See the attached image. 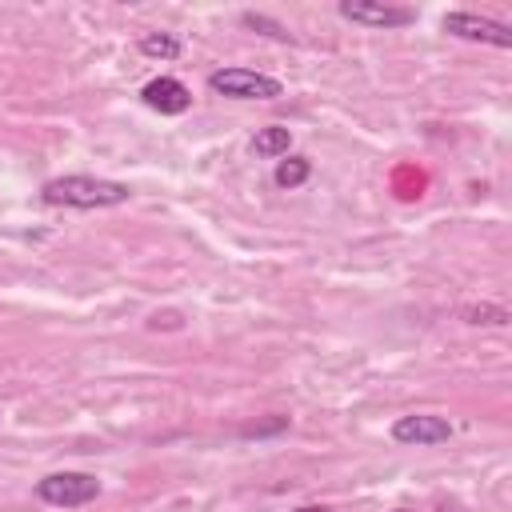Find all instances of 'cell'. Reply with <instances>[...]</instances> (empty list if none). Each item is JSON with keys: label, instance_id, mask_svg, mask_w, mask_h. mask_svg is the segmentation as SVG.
<instances>
[{"label": "cell", "instance_id": "6da1fadb", "mask_svg": "<svg viewBox=\"0 0 512 512\" xmlns=\"http://www.w3.org/2000/svg\"><path fill=\"white\" fill-rule=\"evenodd\" d=\"M132 196L128 184L120 180H104V176H84V172H72V176H56L40 188V200L44 204H64V208H116Z\"/></svg>", "mask_w": 512, "mask_h": 512}, {"label": "cell", "instance_id": "7a4b0ae2", "mask_svg": "<svg viewBox=\"0 0 512 512\" xmlns=\"http://www.w3.org/2000/svg\"><path fill=\"white\" fill-rule=\"evenodd\" d=\"M208 88L216 96H228V100H276L284 92L276 76H264L252 68H216L208 76Z\"/></svg>", "mask_w": 512, "mask_h": 512}, {"label": "cell", "instance_id": "3957f363", "mask_svg": "<svg viewBox=\"0 0 512 512\" xmlns=\"http://www.w3.org/2000/svg\"><path fill=\"white\" fill-rule=\"evenodd\" d=\"M36 496L52 508H80L100 496V480L88 472H52V476L36 480Z\"/></svg>", "mask_w": 512, "mask_h": 512}, {"label": "cell", "instance_id": "277c9868", "mask_svg": "<svg viewBox=\"0 0 512 512\" xmlns=\"http://www.w3.org/2000/svg\"><path fill=\"white\" fill-rule=\"evenodd\" d=\"M340 16L364 28H408L416 24V8L384 4V0H340Z\"/></svg>", "mask_w": 512, "mask_h": 512}, {"label": "cell", "instance_id": "5b68a950", "mask_svg": "<svg viewBox=\"0 0 512 512\" xmlns=\"http://www.w3.org/2000/svg\"><path fill=\"white\" fill-rule=\"evenodd\" d=\"M440 28L460 36V40H480V44H492V48H512V28L500 24V20L476 16V12H444Z\"/></svg>", "mask_w": 512, "mask_h": 512}, {"label": "cell", "instance_id": "8992f818", "mask_svg": "<svg viewBox=\"0 0 512 512\" xmlns=\"http://www.w3.org/2000/svg\"><path fill=\"white\" fill-rule=\"evenodd\" d=\"M448 436H452V424L444 416H432V412H412V416H400L392 424L396 444H444Z\"/></svg>", "mask_w": 512, "mask_h": 512}, {"label": "cell", "instance_id": "52a82bcc", "mask_svg": "<svg viewBox=\"0 0 512 512\" xmlns=\"http://www.w3.org/2000/svg\"><path fill=\"white\" fill-rule=\"evenodd\" d=\"M140 100H144L152 112H160V116H180V112L192 108V92H188L176 76H156V80H148V84L140 88Z\"/></svg>", "mask_w": 512, "mask_h": 512}, {"label": "cell", "instance_id": "ba28073f", "mask_svg": "<svg viewBox=\"0 0 512 512\" xmlns=\"http://www.w3.org/2000/svg\"><path fill=\"white\" fill-rule=\"evenodd\" d=\"M288 148H292V132H288V128H280V124L256 128V136H252V152H256V156H264V160L288 156Z\"/></svg>", "mask_w": 512, "mask_h": 512}, {"label": "cell", "instance_id": "9c48e42d", "mask_svg": "<svg viewBox=\"0 0 512 512\" xmlns=\"http://www.w3.org/2000/svg\"><path fill=\"white\" fill-rule=\"evenodd\" d=\"M180 36H172V32H148V36H140V52L144 56H152V60H176L180 56Z\"/></svg>", "mask_w": 512, "mask_h": 512}, {"label": "cell", "instance_id": "30bf717a", "mask_svg": "<svg viewBox=\"0 0 512 512\" xmlns=\"http://www.w3.org/2000/svg\"><path fill=\"white\" fill-rule=\"evenodd\" d=\"M308 176H312V164H308L304 156H288V160H280L276 172H272V180H276L280 188H300Z\"/></svg>", "mask_w": 512, "mask_h": 512}, {"label": "cell", "instance_id": "8fae6325", "mask_svg": "<svg viewBox=\"0 0 512 512\" xmlns=\"http://www.w3.org/2000/svg\"><path fill=\"white\" fill-rule=\"evenodd\" d=\"M464 320L468 324H508V312L496 304H480V308H464Z\"/></svg>", "mask_w": 512, "mask_h": 512}, {"label": "cell", "instance_id": "7c38bea8", "mask_svg": "<svg viewBox=\"0 0 512 512\" xmlns=\"http://www.w3.org/2000/svg\"><path fill=\"white\" fill-rule=\"evenodd\" d=\"M248 28H264V36H272V40H292V32L284 28V24H276V20H268V16H256V12H244L240 16Z\"/></svg>", "mask_w": 512, "mask_h": 512}, {"label": "cell", "instance_id": "4fadbf2b", "mask_svg": "<svg viewBox=\"0 0 512 512\" xmlns=\"http://www.w3.org/2000/svg\"><path fill=\"white\" fill-rule=\"evenodd\" d=\"M296 512H332V508H316V504H308V508H296Z\"/></svg>", "mask_w": 512, "mask_h": 512}]
</instances>
